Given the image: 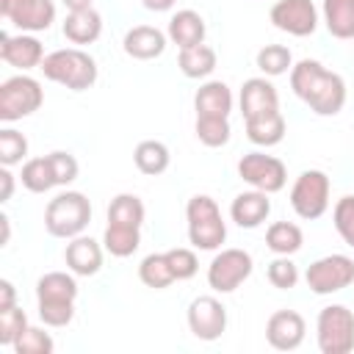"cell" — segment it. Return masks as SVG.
Listing matches in <instances>:
<instances>
[{
    "instance_id": "1",
    "label": "cell",
    "mask_w": 354,
    "mask_h": 354,
    "mask_svg": "<svg viewBox=\"0 0 354 354\" xmlns=\"http://www.w3.org/2000/svg\"><path fill=\"white\" fill-rule=\"evenodd\" d=\"M290 88L318 116H335L346 105L343 77L337 72H329L324 64H318L313 58H301L290 69Z\"/></svg>"
},
{
    "instance_id": "2",
    "label": "cell",
    "mask_w": 354,
    "mask_h": 354,
    "mask_svg": "<svg viewBox=\"0 0 354 354\" xmlns=\"http://www.w3.org/2000/svg\"><path fill=\"white\" fill-rule=\"evenodd\" d=\"M39 69L44 72L47 80L61 83L72 91H86L97 83V61L80 47H66L44 55Z\"/></svg>"
},
{
    "instance_id": "3",
    "label": "cell",
    "mask_w": 354,
    "mask_h": 354,
    "mask_svg": "<svg viewBox=\"0 0 354 354\" xmlns=\"http://www.w3.org/2000/svg\"><path fill=\"white\" fill-rule=\"evenodd\" d=\"M185 218H188V241L194 249L213 252L224 243L227 238V224L221 218V210L213 196L196 194L185 205Z\"/></svg>"
},
{
    "instance_id": "4",
    "label": "cell",
    "mask_w": 354,
    "mask_h": 354,
    "mask_svg": "<svg viewBox=\"0 0 354 354\" xmlns=\"http://www.w3.org/2000/svg\"><path fill=\"white\" fill-rule=\"evenodd\" d=\"M91 221V205L80 191H64L50 199L44 210V227L55 238H77Z\"/></svg>"
},
{
    "instance_id": "5",
    "label": "cell",
    "mask_w": 354,
    "mask_h": 354,
    "mask_svg": "<svg viewBox=\"0 0 354 354\" xmlns=\"http://www.w3.org/2000/svg\"><path fill=\"white\" fill-rule=\"evenodd\" d=\"M321 354H348L354 348V313L343 304H329L315 321Z\"/></svg>"
},
{
    "instance_id": "6",
    "label": "cell",
    "mask_w": 354,
    "mask_h": 354,
    "mask_svg": "<svg viewBox=\"0 0 354 354\" xmlns=\"http://www.w3.org/2000/svg\"><path fill=\"white\" fill-rule=\"evenodd\" d=\"M41 102H44L41 83L28 75H14L3 80L0 86V119L3 122H17L22 116H30L41 108Z\"/></svg>"
},
{
    "instance_id": "7",
    "label": "cell",
    "mask_w": 354,
    "mask_h": 354,
    "mask_svg": "<svg viewBox=\"0 0 354 354\" xmlns=\"http://www.w3.org/2000/svg\"><path fill=\"white\" fill-rule=\"evenodd\" d=\"M290 207L301 218H321L329 207V177L321 169H307L290 188Z\"/></svg>"
},
{
    "instance_id": "8",
    "label": "cell",
    "mask_w": 354,
    "mask_h": 354,
    "mask_svg": "<svg viewBox=\"0 0 354 354\" xmlns=\"http://www.w3.org/2000/svg\"><path fill=\"white\" fill-rule=\"evenodd\" d=\"M304 279H307V288L318 296L337 293L354 282V260L346 254H326L307 268Z\"/></svg>"
},
{
    "instance_id": "9",
    "label": "cell",
    "mask_w": 354,
    "mask_h": 354,
    "mask_svg": "<svg viewBox=\"0 0 354 354\" xmlns=\"http://www.w3.org/2000/svg\"><path fill=\"white\" fill-rule=\"evenodd\" d=\"M252 254L243 249H221L207 266V285L216 293H232L252 274Z\"/></svg>"
},
{
    "instance_id": "10",
    "label": "cell",
    "mask_w": 354,
    "mask_h": 354,
    "mask_svg": "<svg viewBox=\"0 0 354 354\" xmlns=\"http://www.w3.org/2000/svg\"><path fill=\"white\" fill-rule=\"evenodd\" d=\"M238 174L243 183H249L252 188L257 191H266V194H277L285 188V180H288V169L279 158L274 155H266V152H249L238 160Z\"/></svg>"
},
{
    "instance_id": "11",
    "label": "cell",
    "mask_w": 354,
    "mask_h": 354,
    "mask_svg": "<svg viewBox=\"0 0 354 354\" xmlns=\"http://www.w3.org/2000/svg\"><path fill=\"white\" fill-rule=\"evenodd\" d=\"M0 14L22 33L47 30L55 22L53 0H0Z\"/></svg>"
},
{
    "instance_id": "12",
    "label": "cell",
    "mask_w": 354,
    "mask_h": 354,
    "mask_svg": "<svg viewBox=\"0 0 354 354\" xmlns=\"http://www.w3.org/2000/svg\"><path fill=\"white\" fill-rule=\"evenodd\" d=\"M188 329L196 340H218L227 329V307L216 296H196L188 304Z\"/></svg>"
},
{
    "instance_id": "13",
    "label": "cell",
    "mask_w": 354,
    "mask_h": 354,
    "mask_svg": "<svg viewBox=\"0 0 354 354\" xmlns=\"http://www.w3.org/2000/svg\"><path fill=\"white\" fill-rule=\"evenodd\" d=\"M271 22L274 28L290 33V36H310L318 28V11L313 0H277L271 6Z\"/></svg>"
},
{
    "instance_id": "14",
    "label": "cell",
    "mask_w": 354,
    "mask_h": 354,
    "mask_svg": "<svg viewBox=\"0 0 354 354\" xmlns=\"http://www.w3.org/2000/svg\"><path fill=\"white\" fill-rule=\"evenodd\" d=\"M304 318L296 310H277L266 324V340L277 351H293L304 340Z\"/></svg>"
},
{
    "instance_id": "15",
    "label": "cell",
    "mask_w": 354,
    "mask_h": 354,
    "mask_svg": "<svg viewBox=\"0 0 354 354\" xmlns=\"http://www.w3.org/2000/svg\"><path fill=\"white\" fill-rule=\"evenodd\" d=\"M0 58L25 72V69L41 66L44 47H41V41L36 36H28V33H19V36L0 33Z\"/></svg>"
},
{
    "instance_id": "16",
    "label": "cell",
    "mask_w": 354,
    "mask_h": 354,
    "mask_svg": "<svg viewBox=\"0 0 354 354\" xmlns=\"http://www.w3.org/2000/svg\"><path fill=\"white\" fill-rule=\"evenodd\" d=\"M279 111V94L271 80L266 77H249L241 86V113L243 119H254L260 113Z\"/></svg>"
},
{
    "instance_id": "17",
    "label": "cell",
    "mask_w": 354,
    "mask_h": 354,
    "mask_svg": "<svg viewBox=\"0 0 354 354\" xmlns=\"http://www.w3.org/2000/svg\"><path fill=\"white\" fill-rule=\"evenodd\" d=\"M268 213H271V199H268L266 191H257V188L238 194V196L232 199V205H230L232 221H235L238 227H243V230L260 227V224L268 218Z\"/></svg>"
},
{
    "instance_id": "18",
    "label": "cell",
    "mask_w": 354,
    "mask_h": 354,
    "mask_svg": "<svg viewBox=\"0 0 354 354\" xmlns=\"http://www.w3.org/2000/svg\"><path fill=\"white\" fill-rule=\"evenodd\" d=\"M64 260H66V266H69L72 274H77V277H94L102 268V249H100V243L94 238L77 235V238H69L66 252H64Z\"/></svg>"
},
{
    "instance_id": "19",
    "label": "cell",
    "mask_w": 354,
    "mask_h": 354,
    "mask_svg": "<svg viewBox=\"0 0 354 354\" xmlns=\"http://www.w3.org/2000/svg\"><path fill=\"white\" fill-rule=\"evenodd\" d=\"M124 53L130 58H138V61H149V58H158L163 50H166V33L152 28V25H136L124 33Z\"/></svg>"
},
{
    "instance_id": "20",
    "label": "cell",
    "mask_w": 354,
    "mask_h": 354,
    "mask_svg": "<svg viewBox=\"0 0 354 354\" xmlns=\"http://www.w3.org/2000/svg\"><path fill=\"white\" fill-rule=\"evenodd\" d=\"M194 108L196 116H230L232 111V91L221 80H207L205 86L196 88L194 94Z\"/></svg>"
},
{
    "instance_id": "21",
    "label": "cell",
    "mask_w": 354,
    "mask_h": 354,
    "mask_svg": "<svg viewBox=\"0 0 354 354\" xmlns=\"http://www.w3.org/2000/svg\"><path fill=\"white\" fill-rule=\"evenodd\" d=\"M100 33H102V17L94 8L69 11L64 19V36L72 44H91L100 39Z\"/></svg>"
},
{
    "instance_id": "22",
    "label": "cell",
    "mask_w": 354,
    "mask_h": 354,
    "mask_svg": "<svg viewBox=\"0 0 354 354\" xmlns=\"http://www.w3.org/2000/svg\"><path fill=\"white\" fill-rule=\"evenodd\" d=\"M205 19L196 14V11H191V8H183V11H177L171 19H169V39L180 47V50H185V47H196V44H202L205 41Z\"/></svg>"
},
{
    "instance_id": "23",
    "label": "cell",
    "mask_w": 354,
    "mask_h": 354,
    "mask_svg": "<svg viewBox=\"0 0 354 354\" xmlns=\"http://www.w3.org/2000/svg\"><path fill=\"white\" fill-rule=\"evenodd\" d=\"M243 122H246L249 141L257 147H274L285 138V119L279 111H268V113H260V116L243 119Z\"/></svg>"
},
{
    "instance_id": "24",
    "label": "cell",
    "mask_w": 354,
    "mask_h": 354,
    "mask_svg": "<svg viewBox=\"0 0 354 354\" xmlns=\"http://www.w3.org/2000/svg\"><path fill=\"white\" fill-rule=\"evenodd\" d=\"M36 299L39 301H75L77 299V282L72 274L50 271L36 282Z\"/></svg>"
},
{
    "instance_id": "25",
    "label": "cell",
    "mask_w": 354,
    "mask_h": 354,
    "mask_svg": "<svg viewBox=\"0 0 354 354\" xmlns=\"http://www.w3.org/2000/svg\"><path fill=\"white\" fill-rule=\"evenodd\" d=\"M324 22L335 39H354V0H324Z\"/></svg>"
},
{
    "instance_id": "26",
    "label": "cell",
    "mask_w": 354,
    "mask_h": 354,
    "mask_svg": "<svg viewBox=\"0 0 354 354\" xmlns=\"http://www.w3.org/2000/svg\"><path fill=\"white\" fill-rule=\"evenodd\" d=\"M177 66H180V72H183L185 77H194V80L207 77V75L216 69V50L207 47L205 41L196 44V47H185V50H180Z\"/></svg>"
},
{
    "instance_id": "27",
    "label": "cell",
    "mask_w": 354,
    "mask_h": 354,
    "mask_svg": "<svg viewBox=\"0 0 354 354\" xmlns=\"http://www.w3.org/2000/svg\"><path fill=\"white\" fill-rule=\"evenodd\" d=\"M133 160H136V166H138V171H141V174L155 177V174H163V171L169 169L171 155H169V147H166L163 141L147 138V141H141V144L136 147Z\"/></svg>"
},
{
    "instance_id": "28",
    "label": "cell",
    "mask_w": 354,
    "mask_h": 354,
    "mask_svg": "<svg viewBox=\"0 0 354 354\" xmlns=\"http://www.w3.org/2000/svg\"><path fill=\"white\" fill-rule=\"evenodd\" d=\"M304 243V235L296 224L290 221H274L268 230H266V246L274 252V254H296Z\"/></svg>"
},
{
    "instance_id": "29",
    "label": "cell",
    "mask_w": 354,
    "mask_h": 354,
    "mask_svg": "<svg viewBox=\"0 0 354 354\" xmlns=\"http://www.w3.org/2000/svg\"><path fill=\"white\" fill-rule=\"evenodd\" d=\"M141 243V227H124V224H108L102 235V246L113 257H130Z\"/></svg>"
},
{
    "instance_id": "30",
    "label": "cell",
    "mask_w": 354,
    "mask_h": 354,
    "mask_svg": "<svg viewBox=\"0 0 354 354\" xmlns=\"http://www.w3.org/2000/svg\"><path fill=\"white\" fill-rule=\"evenodd\" d=\"M144 202L136 194H119L108 205V224H124V227H141L144 224Z\"/></svg>"
},
{
    "instance_id": "31",
    "label": "cell",
    "mask_w": 354,
    "mask_h": 354,
    "mask_svg": "<svg viewBox=\"0 0 354 354\" xmlns=\"http://www.w3.org/2000/svg\"><path fill=\"white\" fill-rule=\"evenodd\" d=\"M19 180H22V185H25L28 191H33V194H44V191H50L53 185H58L47 155H44V158H30V160H25Z\"/></svg>"
},
{
    "instance_id": "32",
    "label": "cell",
    "mask_w": 354,
    "mask_h": 354,
    "mask_svg": "<svg viewBox=\"0 0 354 354\" xmlns=\"http://www.w3.org/2000/svg\"><path fill=\"white\" fill-rule=\"evenodd\" d=\"M138 277H141V282L147 288H155V290L169 288L174 282V274H171V266L166 260V252L163 254H158V252L155 254H147L141 260V266H138Z\"/></svg>"
},
{
    "instance_id": "33",
    "label": "cell",
    "mask_w": 354,
    "mask_h": 354,
    "mask_svg": "<svg viewBox=\"0 0 354 354\" xmlns=\"http://www.w3.org/2000/svg\"><path fill=\"white\" fill-rule=\"evenodd\" d=\"M257 69L268 77H277V75H285L288 69H293V55L285 44H266L260 53H257Z\"/></svg>"
},
{
    "instance_id": "34",
    "label": "cell",
    "mask_w": 354,
    "mask_h": 354,
    "mask_svg": "<svg viewBox=\"0 0 354 354\" xmlns=\"http://www.w3.org/2000/svg\"><path fill=\"white\" fill-rule=\"evenodd\" d=\"M230 122L224 116H196V138L205 147H224L230 141Z\"/></svg>"
},
{
    "instance_id": "35",
    "label": "cell",
    "mask_w": 354,
    "mask_h": 354,
    "mask_svg": "<svg viewBox=\"0 0 354 354\" xmlns=\"http://www.w3.org/2000/svg\"><path fill=\"white\" fill-rule=\"evenodd\" d=\"M25 155H28V138L22 133H17L14 127H3L0 130V163L11 169V166L22 163Z\"/></svg>"
},
{
    "instance_id": "36",
    "label": "cell",
    "mask_w": 354,
    "mask_h": 354,
    "mask_svg": "<svg viewBox=\"0 0 354 354\" xmlns=\"http://www.w3.org/2000/svg\"><path fill=\"white\" fill-rule=\"evenodd\" d=\"M17 354H50L53 348H55V343H53V337L44 332V329H39V326H28L19 337H17V343L11 346Z\"/></svg>"
},
{
    "instance_id": "37",
    "label": "cell",
    "mask_w": 354,
    "mask_h": 354,
    "mask_svg": "<svg viewBox=\"0 0 354 354\" xmlns=\"http://www.w3.org/2000/svg\"><path fill=\"white\" fill-rule=\"evenodd\" d=\"M268 282L279 290H288L299 282V268L290 260V254H277V260L268 263Z\"/></svg>"
},
{
    "instance_id": "38",
    "label": "cell",
    "mask_w": 354,
    "mask_h": 354,
    "mask_svg": "<svg viewBox=\"0 0 354 354\" xmlns=\"http://www.w3.org/2000/svg\"><path fill=\"white\" fill-rule=\"evenodd\" d=\"M28 329V315L19 307H8L0 310V343L3 346H14L17 337Z\"/></svg>"
},
{
    "instance_id": "39",
    "label": "cell",
    "mask_w": 354,
    "mask_h": 354,
    "mask_svg": "<svg viewBox=\"0 0 354 354\" xmlns=\"http://www.w3.org/2000/svg\"><path fill=\"white\" fill-rule=\"evenodd\" d=\"M332 218H335V230L340 232V238L354 249V196H340Z\"/></svg>"
},
{
    "instance_id": "40",
    "label": "cell",
    "mask_w": 354,
    "mask_h": 354,
    "mask_svg": "<svg viewBox=\"0 0 354 354\" xmlns=\"http://www.w3.org/2000/svg\"><path fill=\"white\" fill-rule=\"evenodd\" d=\"M166 260H169V266H171L174 279H191V277L196 274V268H199L196 254H194L191 249H185V246L169 249V252H166Z\"/></svg>"
},
{
    "instance_id": "41",
    "label": "cell",
    "mask_w": 354,
    "mask_h": 354,
    "mask_svg": "<svg viewBox=\"0 0 354 354\" xmlns=\"http://www.w3.org/2000/svg\"><path fill=\"white\" fill-rule=\"evenodd\" d=\"M39 318L47 326H66L75 318V301H39Z\"/></svg>"
},
{
    "instance_id": "42",
    "label": "cell",
    "mask_w": 354,
    "mask_h": 354,
    "mask_svg": "<svg viewBox=\"0 0 354 354\" xmlns=\"http://www.w3.org/2000/svg\"><path fill=\"white\" fill-rule=\"evenodd\" d=\"M50 158V166H53V174H55V183L58 185H69L72 180H77V171H80V166H77V160L69 155V152H50L47 155Z\"/></svg>"
},
{
    "instance_id": "43",
    "label": "cell",
    "mask_w": 354,
    "mask_h": 354,
    "mask_svg": "<svg viewBox=\"0 0 354 354\" xmlns=\"http://www.w3.org/2000/svg\"><path fill=\"white\" fill-rule=\"evenodd\" d=\"M8 307H17V290L8 279H0V310H8Z\"/></svg>"
},
{
    "instance_id": "44",
    "label": "cell",
    "mask_w": 354,
    "mask_h": 354,
    "mask_svg": "<svg viewBox=\"0 0 354 354\" xmlns=\"http://www.w3.org/2000/svg\"><path fill=\"white\" fill-rule=\"evenodd\" d=\"M14 194V174L8 171V166L0 169V202H8Z\"/></svg>"
},
{
    "instance_id": "45",
    "label": "cell",
    "mask_w": 354,
    "mask_h": 354,
    "mask_svg": "<svg viewBox=\"0 0 354 354\" xmlns=\"http://www.w3.org/2000/svg\"><path fill=\"white\" fill-rule=\"evenodd\" d=\"M144 3V8H149V11H169L177 0H141Z\"/></svg>"
},
{
    "instance_id": "46",
    "label": "cell",
    "mask_w": 354,
    "mask_h": 354,
    "mask_svg": "<svg viewBox=\"0 0 354 354\" xmlns=\"http://www.w3.org/2000/svg\"><path fill=\"white\" fill-rule=\"evenodd\" d=\"M69 11H80V8H91V0H61Z\"/></svg>"
},
{
    "instance_id": "47",
    "label": "cell",
    "mask_w": 354,
    "mask_h": 354,
    "mask_svg": "<svg viewBox=\"0 0 354 354\" xmlns=\"http://www.w3.org/2000/svg\"><path fill=\"white\" fill-rule=\"evenodd\" d=\"M0 224H3V241H0V246H6V243H8V238H11V227H8V216H0Z\"/></svg>"
}]
</instances>
